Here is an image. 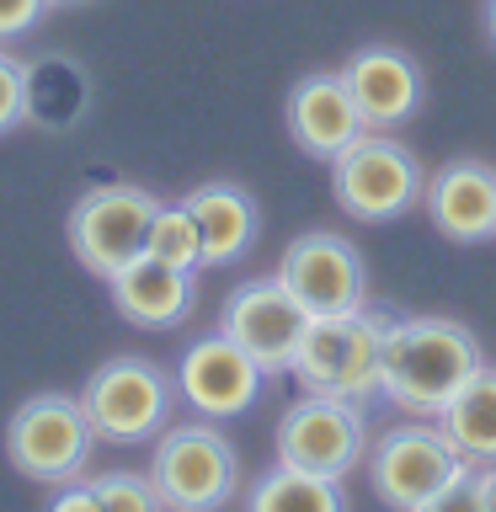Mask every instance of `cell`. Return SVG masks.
<instances>
[{
    "label": "cell",
    "mask_w": 496,
    "mask_h": 512,
    "mask_svg": "<svg viewBox=\"0 0 496 512\" xmlns=\"http://www.w3.org/2000/svg\"><path fill=\"white\" fill-rule=\"evenodd\" d=\"M480 368H486V352L470 326L448 315H406L390 320V336H384L379 395L406 416H438Z\"/></svg>",
    "instance_id": "cell-1"
},
{
    "label": "cell",
    "mask_w": 496,
    "mask_h": 512,
    "mask_svg": "<svg viewBox=\"0 0 496 512\" xmlns=\"http://www.w3.org/2000/svg\"><path fill=\"white\" fill-rule=\"evenodd\" d=\"M384 336L390 315L368 310H342V315H310V331L294 352V374L310 395H342V400H374L384 384Z\"/></svg>",
    "instance_id": "cell-2"
},
{
    "label": "cell",
    "mask_w": 496,
    "mask_h": 512,
    "mask_svg": "<svg viewBox=\"0 0 496 512\" xmlns=\"http://www.w3.org/2000/svg\"><path fill=\"white\" fill-rule=\"evenodd\" d=\"M150 480L166 512H219L240 486V454L208 416L182 427H160L150 454Z\"/></svg>",
    "instance_id": "cell-3"
},
{
    "label": "cell",
    "mask_w": 496,
    "mask_h": 512,
    "mask_svg": "<svg viewBox=\"0 0 496 512\" xmlns=\"http://www.w3.org/2000/svg\"><path fill=\"white\" fill-rule=\"evenodd\" d=\"M368 486L390 512H416L422 502H432L443 486H454L459 475H470L475 464L443 438L438 422H400L390 432H379L368 443Z\"/></svg>",
    "instance_id": "cell-4"
},
{
    "label": "cell",
    "mask_w": 496,
    "mask_h": 512,
    "mask_svg": "<svg viewBox=\"0 0 496 512\" xmlns=\"http://www.w3.org/2000/svg\"><path fill=\"white\" fill-rule=\"evenodd\" d=\"M422 192H427L422 160L395 134H379V128H368L358 144H347L331 160V198L347 219H363V224L400 219L411 203H422Z\"/></svg>",
    "instance_id": "cell-5"
},
{
    "label": "cell",
    "mask_w": 496,
    "mask_h": 512,
    "mask_svg": "<svg viewBox=\"0 0 496 512\" xmlns=\"http://www.w3.org/2000/svg\"><path fill=\"white\" fill-rule=\"evenodd\" d=\"M96 448V427L80 395H32L16 406L6 427V459L27 480L43 486H70L86 475V459Z\"/></svg>",
    "instance_id": "cell-6"
},
{
    "label": "cell",
    "mask_w": 496,
    "mask_h": 512,
    "mask_svg": "<svg viewBox=\"0 0 496 512\" xmlns=\"http://www.w3.org/2000/svg\"><path fill=\"white\" fill-rule=\"evenodd\" d=\"M368 416L363 400H342V395H304L283 411L278 432H272V448H278V464H294V470L342 480L368 459Z\"/></svg>",
    "instance_id": "cell-7"
},
{
    "label": "cell",
    "mask_w": 496,
    "mask_h": 512,
    "mask_svg": "<svg viewBox=\"0 0 496 512\" xmlns=\"http://www.w3.org/2000/svg\"><path fill=\"white\" fill-rule=\"evenodd\" d=\"M176 379L150 358H107L80 390L91 427L102 443H144L166 427Z\"/></svg>",
    "instance_id": "cell-8"
},
{
    "label": "cell",
    "mask_w": 496,
    "mask_h": 512,
    "mask_svg": "<svg viewBox=\"0 0 496 512\" xmlns=\"http://www.w3.org/2000/svg\"><path fill=\"white\" fill-rule=\"evenodd\" d=\"M155 208H160V198H150L144 187H128V182L91 187L86 198L70 208V251H75V262L86 272H96V278L123 272L134 256H144Z\"/></svg>",
    "instance_id": "cell-9"
},
{
    "label": "cell",
    "mask_w": 496,
    "mask_h": 512,
    "mask_svg": "<svg viewBox=\"0 0 496 512\" xmlns=\"http://www.w3.org/2000/svg\"><path fill=\"white\" fill-rule=\"evenodd\" d=\"M219 331L230 336L235 347H246L251 358L262 363V374H288L304 331H310V310L288 294L283 278H251L224 299Z\"/></svg>",
    "instance_id": "cell-10"
},
{
    "label": "cell",
    "mask_w": 496,
    "mask_h": 512,
    "mask_svg": "<svg viewBox=\"0 0 496 512\" xmlns=\"http://www.w3.org/2000/svg\"><path fill=\"white\" fill-rule=\"evenodd\" d=\"M278 278H283V288H288V294H294L310 315L358 310L363 294H368L363 256H358V246H352L347 235H336V230L299 235L294 246L283 251Z\"/></svg>",
    "instance_id": "cell-11"
},
{
    "label": "cell",
    "mask_w": 496,
    "mask_h": 512,
    "mask_svg": "<svg viewBox=\"0 0 496 512\" xmlns=\"http://www.w3.org/2000/svg\"><path fill=\"white\" fill-rule=\"evenodd\" d=\"M262 363L251 358L246 347H235L224 331L203 336L182 352L176 363V390L198 416L208 422H230V416H246L262 395Z\"/></svg>",
    "instance_id": "cell-12"
},
{
    "label": "cell",
    "mask_w": 496,
    "mask_h": 512,
    "mask_svg": "<svg viewBox=\"0 0 496 512\" xmlns=\"http://www.w3.org/2000/svg\"><path fill=\"white\" fill-rule=\"evenodd\" d=\"M283 118H288V134H294V144H299L304 155H315V160H336L347 144H358V139L368 134V123H363L358 102H352L342 70H315V75H304L299 86L288 91Z\"/></svg>",
    "instance_id": "cell-13"
},
{
    "label": "cell",
    "mask_w": 496,
    "mask_h": 512,
    "mask_svg": "<svg viewBox=\"0 0 496 512\" xmlns=\"http://www.w3.org/2000/svg\"><path fill=\"white\" fill-rule=\"evenodd\" d=\"M342 80L358 102L363 123L390 134L422 107V64H416L406 48H390V43H374V48H358L347 64H342Z\"/></svg>",
    "instance_id": "cell-14"
},
{
    "label": "cell",
    "mask_w": 496,
    "mask_h": 512,
    "mask_svg": "<svg viewBox=\"0 0 496 512\" xmlns=\"http://www.w3.org/2000/svg\"><path fill=\"white\" fill-rule=\"evenodd\" d=\"M427 219L438 224L454 246H480L496 235V171L486 160H454L422 192Z\"/></svg>",
    "instance_id": "cell-15"
},
{
    "label": "cell",
    "mask_w": 496,
    "mask_h": 512,
    "mask_svg": "<svg viewBox=\"0 0 496 512\" xmlns=\"http://www.w3.org/2000/svg\"><path fill=\"white\" fill-rule=\"evenodd\" d=\"M112 304L128 326H144V331H166V326H182L192 315V272L182 267H166L155 256H134L123 272H112Z\"/></svg>",
    "instance_id": "cell-16"
},
{
    "label": "cell",
    "mask_w": 496,
    "mask_h": 512,
    "mask_svg": "<svg viewBox=\"0 0 496 512\" xmlns=\"http://www.w3.org/2000/svg\"><path fill=\"white\" fill-rule=\"evenodd\" d=\"M192 219H198V235H203V267H224V262H240L256 240V203L246 187L235 182H203L192 187L187 198Z\"/></svg>",
    "instance_id": "cell-17"
},
{
    "label": "cell",
    "mask_w": 496,
    "mask_h": 512,
    "mask_svg": "<svg viewBox=\"0 0 496 512\" xmlns=\"http://www.w3.org/2000/svg\"><path fill=\"white\" fill-rule=\"evenodd\" d=\"M432 422L443 427V438L454 443L475 470L480 464H496V368L491 363L480 368V374L464 384Z\"/></svg>",
    "instance_id": "cell-18"
},
{
    "label": "cell",
    "mask_w": 496,
    "mask_h": 512,
    "mask_svg": "<svg viewBox=\"0 0 496 512\" xmlns=\"http://www.w3.org/2000/svg\"><path fill=\"white\" fill-rule=\"evenodd\" d=\"M246 512H347V491H342V480L294 470V464H272L256 480Z\"/></svg>",
    "instance_id": "cell-19"
},
{
    "label": "cell",
    "mask_w": 496,
    "mask_h": 512,
    "mask_svg": "<svg viewBox=\"0 0 496 512\" xmlns=\"http://www.w3.org/2000/svg\"><path fill=\"white\" fill-rule=\"evenodd\" d=\"M80 112H86V75H80L70 59L27 64V118L64 128V123H75Z\"/></svg>",
    "instance_id": "cell-20"
},
{
    "label": "cell",
    "mask_w": 496,
    "mask_h": 512,
    "mask_svg": "<svg viewBox=\"0 0 496 512\" xmlns=\"http://www.w3.org/2000/svg\"><path fill=\"white\" fill-rule=\"evenodd\" d=\"M144 256H155V262H166V267H182V272L203 267V235H198V219H192L187 203H160L155 208Z\"/></svg>",
    "instance_id": "cell-21"
},
{
    "label": "cell",
    "mask_w": 496,
    "mask_h": 512,
    "mask_svg": "<svg viewBox=\"0 0 496 512\" xmlns=\"http://www.w3.org/2000/svg\"><path fill=\"white\" fill-rule=\"evenodd\" d=\"M96 502H102V512H166V502H160L155 480L150 470H112V475H96Z\"/></svg>",
    "instance_id": "cell-22"
},
{
    "label": "cell",
    "mask_w": 496,
    "mask_h": 512,
    "mask_svg": "<svg viewBox=\"0 0 496 512\" xmlns=\"http://www.w3.org/2000/svg\"><path fill=\"white\" fill-rule=\"evenodd\" d=\"M27 123V64L0 48V134Z\"/></svg>",
    "instance_id": "cell-23"
},
{
    "label": "cell",
    "mask_w": 496,
    "mask_h": 512,
    "mask_svg": "<svg viewBox=\"0 0 496 512\" xmlns=\"http://www.w3.org/2000/svg\"><path fill=\"white\" fill-rule=\"evenodd\" d=\"M43 11H54V6H48V0H0V43L27 38V32L43 22Z\"/></svg>",
    "instance_id": "cell-24"
},
{
    "label": "cell",
    "mask_w": 496,
    "mask_h": 512,
    "mask_svg": "<svg viewBox=\"0 0 496 512\" xmlns=\"http://www.w3.org/2000/svg\"><path fill=\"white\" fill-rule=\"evenodd\" d=\"M416 512H486V507H480V486H475V470H470V475H459L454 486H443L438 496H432V502H422Z\"/></svg>",
    "instance_id": "cell-25"
},
{
    "label": "cell",
    "mask_w": 496,
    "mask_h": 512,
    "mask_svg": "<svg viewBox=\"0 0 496 512\" xmlns=\"http://www.w3.org/2000/svg\"><path fill=\"white\" fill-rule=\"evenodd\" d=\"M48 512H102V502H96L91 480H70V486H59V496H54Z\"/></svg>",
    "instance_id": "cell-26"
},
{
    "label": "cell",
    "mask_w": 496,
    "mask_h": 512,
    "mask_svg": "<svg viewBox=\"0 0 496 512\" xmlns=\"http://www.w3.org/2000/svg\"><path fill=\"white\" fill-rule=\"evenodd\" d=\"M475 486H480V507L496 512V464H480V470H475Z\"/></svg>",
    "instance_id": "cell-27"
},
{
    "label": "cell",
    "mask_w": 496,
    "mask_h": 512,
    "mask_svg": "<svg viewBox=\"0 0 496 512\" xmlns=\"http://www.w3.org/2000/svg\"><path fill=\"white\" fill-rule=\"evenodd\" d=\"M486 32H491V43H496V0H486Z\"/></svg>",
    "instance_id": "cell-28"
},
{
    "label": "cell",
    "mask_w": 496,
    "mask_h": 512,
    "mask_svg": "<svg viewBox=\"0 0 496 512\" xmlns=\"http://www.w3.org/2000/svg\"><path fill=\"white\" fill-rule=\"evenodd\" d=\"M48 6H80V0H48Z\"/></svg>",
    "instance_id": "cell-29"
}]
</instances>
